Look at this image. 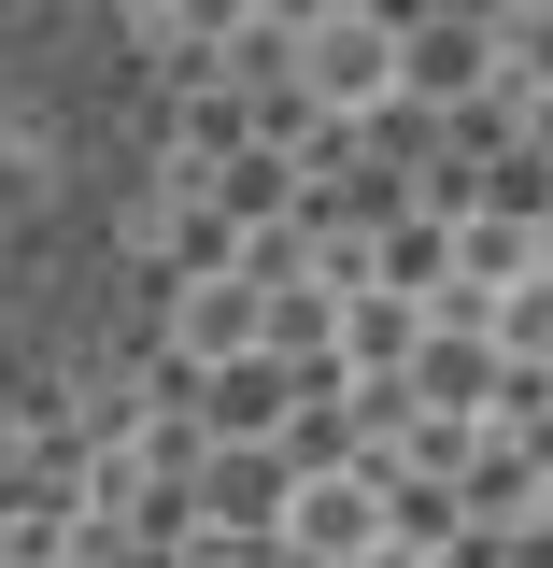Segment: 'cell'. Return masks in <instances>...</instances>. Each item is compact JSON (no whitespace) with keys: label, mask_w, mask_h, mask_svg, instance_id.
Returning <instances> with one entry per match:
<instances>
[{"label":"cell","mask_w":553,"mask_h":568,"mask_svg":"<svg viewBox=\"0 0 553 568\" xmlns=\"http://www.w3.org/2000/svg\"><path fill=\"white\" fill-rule=\"evenodd\" d=\"M142 71L100 0H0V413L114 327L142 256Z\"/></svg>","instance_id":"obj_1"},{"label":"cell","mask_w":553,"mask_h":568,"mask_svg":"<svg viewBox=\"0 0 553 568\" xmlns=\"http://www.w3.org/2000/svg\"><path fill=\"white\" fill-rule=\"evenodd\" d=\"M298 71H313V100H383V85H398V43H383L369 14H327V29L298 43Z\"/></svg>","instance_id":"obj_2"},{"label":"cell","mask_w":553,"mask_h":568,"mask_svg":"<svg viewBox=\"0 0 553 568\" xmlns=\"http://www.w3.org/2000/svg\"><path fill=\"white\" fill-rule=\"evenodd\" d=\"M298 526H313V540H327V555H355V540H369V511H355V497H341V484L313 497V511H298Z\"/></svg>","instance_id":"obj_3"},{"label":"cell","mask_w":553,"mask_h":568,"mask_svg":"<svg viewBox=\"0 0 553 568\" xmlns=\"http://www.w3.org/2000/svg\"><path fill=\"white\" fill-rule=\"evenodd\" d=\"M540 256H553V227H540Z\"/></svg>","instance_id":"obj_4"}]
</instances>
